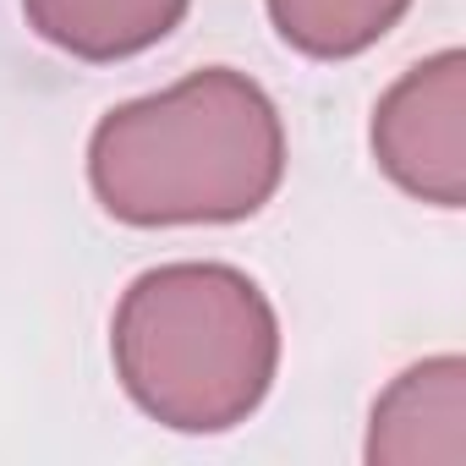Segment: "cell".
I'll use <instances>...</instances> for the list:
<instances>
[{"label":"cell","mask_w":466,"mask_h":466,"mask_svg":"<svg viewBox=\"0 0 466 466\" xmlns=\"http://www.w3.org/2000/svg\"><path fill=\"white\" fill-rule=\"evenodd\" d=\"M280 181L286 121L237 66H203L159 94L127 99L88 137L99 208L137 230L253 219Z\"/></svg>","instance_id":"obj_1"},{"label":"cell","mask_w":466,"mask_h":466,"mask_svg":"<svg viewBox=\"0 0 466 466\" xmlns=\"http://www.w3.org/2000/svg\"><path fill=\"white\" fill-rule=\"evenodd\" d=\"M110 362L132 406L159 428L230 433L275 390L280 319L237 264H159L121 291Z\"/></svg>","instance_id":"obj_2"},{"label":"cell","mask_w":466,"mask_h":466,"mask_svg":"<svg viewBox=\"0 0 466 466\" xmlns=\"http://www.w3.org/2000/svg\"><path fill=\"white\" fill-rule=\"evenodd\" d=\"M379 170L417 203H466V56L450 45L400 72L368 127Z\"/></svg>","instance_id":"obj_3"},{"label":"cell","mask_w":466,"mask_h":466,"mask_svg":"<svg viewBox=\"0 0 466 466\" xmlns=\"http://www.w3.org/2000/svg\"><path fill=\"white\" fill-rule=\"evenodd\" d=\"M368 466H461L466 461V362L455 351L411 362L373 400Z\"/></svg>","instance_id":"obj_4"},{"label":"cell","mask_w":466,"mask_h":466,"mask_svg":"<svg viewBox=\"0 0 466 466\" xmlns=\"http://www.w3.org/2000/svg\"><path fill=\"white\" fill-rule=\"evenodd\" d=\"M187 6L192 0H23V17L61 56L110 66L170 39Z\"/></svg>","instance_id":"obj_5"},{"label":"cell","mask_w":466,"mask_h":466,"mask_svg":"<svg viewBox=\"0 0 466 466\" xmlns=\"http://www.w3.org/2000/svg\"><path fill=\"white\" fill-rule=\"evenodd\" d=\"M275 34L308 61H351L373 50L411 0H264Z\"/></svg>","instance_id":"obj_6"}]
</instances>
